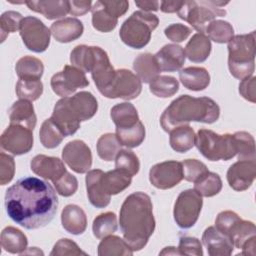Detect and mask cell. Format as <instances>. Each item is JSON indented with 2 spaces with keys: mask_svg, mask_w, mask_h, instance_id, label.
<instances>
[{
  "mask_svg": "<svg viewBox=\"0 0 256 256\" xmlns=\"http://www.w3.org/2000/svg\"><path fill=\"white\" fill-rule=\"evenodd\" d=\"M133 69L141 82L144 83H150L160 72L156 59L151 53L139 54L133 61Z\"/></svg>",
  "mask_w": 256,
  "mask_h": 256,
  "instance_id": "cell-33",
  "label": "cell"
},
{
  "mask_svg": "<svg viewBox=\"0 0 256 256\" xmlns=\"http://www.w3.org/2000/svg\"><path fill=\"white\" fill-rule=\"evenodd\" d=\"M205 33L210 41L216 43H228L234 37V29L232 25L224 20H213L208 24Z\"/></svg>",
  "mask_w": 256,
  "mask_h": 256,
  "instance_id": "cell-44",
  "label": "cell"
},
{
  "mask_svg": "<svg viewBox=\"0 0 256 256\" xmlns=\"http://www.w3.org/2000/svg\"><path fill=\"white\" fill-rule=\"evenodd\" d=\"M154 57L160 68V71L165 72H175L180 70L186 59L184 49L176 44L164 45L154 55Z\"/></svg>",
  "mask_w": 256,
  "mask_h": 256,
  "instance_id": "cell-20",
  "label": "cell"
},
{
  "mask_svg": "<svg viewBox=\"0 0 256 256\" xmlns=\"http://www.w3.org/2000/svg\"><path fill=\"white\" fill-rule=\"evenodd\" d=\"M194 189L203 197H213L222 189V180L217 173L208 171L194 182Z\"/></svg>",
  "mask_w": 256,
  "mask_h": 256,
  "instance_id": "cell-45",
  "label": "cell"
},
{
  "mask_svg": "<svg viewBox=\"0 0 256 256\" xmlns=\"http://www.w3.org/2000/svg\"><path fill=\"white\" fill-rule=\"evenodd\" d=\"M132 177L129 173L115 168L102 175V185L108 195H116L128 188L132 182Z\"/></svg>",
  "mask_w": 256,
  "mask_h": 256,
  "instance_id": "cell-31",
  "label": "cell"
},
{
  "mask_svg": "<svg viewBox=\"0 0 256 256\" xmlns=\"http://www.w3.org/2000/svg\"><path fill=\"white\" fill-rule=\"evenodd\" d=\"M195 145L210 161H227L236 155L233 134H217L209 129H200L196 134Z\"/></svg>",
  "mask_w": 256,
  "mask_h": 256,
  "instance_id": "cell-7",
  "label": "cell"
},
{
  "mask_svg": "<svg viewBox=\"0 0 256 256\" xmlns=\"http://www.w3.org/2000/svg\"><path fill=\"white\" fill-rule=\"evenodd\" d=\"M15 91L19 99L35 101L43 93V83L38 79H19Z\"/></svg>",
  "mask_w": 256,
  "mask_h": 256,
  "instance_id": "cell-47",
  "label": "cell"
},
{
  "mask_svg": "<svg viewBox=\"0 0 256 256\" xmlns=\"http://www.w3.org/2000/svg\"><path fill=\"white\" fill-rule=\"evenodd\" d=\"M15 71L19 79L40 80L44 72V65L40 59L27 55L17 61Z\"/></svg>",
  "mask_w": 256,
  "mask_h": 256,
  "instance_id": "cell-36",
  "label": "cell"
},
{
  "mask_svg": "<svg viewBox=\"0 0 256 256\" xmlns=\"http://www.w3.org/2000/svg\"><path fill=\"white\" fill-rule=\"evenodd\" d=\"M15 161L12 156L1 152L0 154V184H8L14 177Z\"/></svg>",
  "mask_w": 256,
  "mask_h": 256,
  "instance_id": "cell-54",
  "label": "cell"
},
{
  "mask_svg": "<svg viewBox=\"0 0 256 256\" xmlns=\"http://www.w3.org/2000/svg\"><path fill=\"white\" fill-rule=\"evenodd\" d=\"M182 163L183 178L189 182H196L208 172L207 166L197 159H186Z\"/></svg>",
  "mask_w": 256,
  "mask_h": 256,
  "instance_id": "cell-50",
  "label": "cell"
},
{
  "mask_svg": "<svg viewBox=\"0 0 256 256\" xmlns=\"http://www.w3.org/2000/svg\"><path fill=\"white\" fill-rule=\"evenodd\" d=\"M220 107L209 97H192L181 95L174 99L160 117V124L164 131L188 125L189 122L212 124L219 119Z\"/></svg>",
  "mask_w": 256,
  "mask_h": 256,
  "instance_id": "cell-3",
  "label": "cell"
},
{
  "mask_svg": "<svg viewBox=\"0 0 256 256\" xmlns=\"http://www.w3.org/2000/svg\"><path fill=\"white\" fill-rule=\"evenodd\" d=\"M236 146V155L239 160L255 159V141L253 136L245 131H238L233 134Z\"/></svg>",
  "mask_w": 256,
  "mask_h": 256,
  "instance_id": "cell-46",
  "label": "cell"
},
{
  "mask_svg": "<svg viewBox=\"0 0 256 256\" xmlns=\"http://www.w3.org/2000/svg\"><path fill=\"white\" fill-rule=\"evenodd\" d=\"M50 85L56 95L64 98L69 97L80 88L87 87L89 81L85 72L72 65H65L62 71L52 76Z\"/></svg>",
  "mask_w": 256,
  "mask_h": 256,
  "instance_id": "cell-10",
  "label": "cell"
},
{
  "mask_svg": "<svg viewBox=\"0 0 256 256\" xmlns=\"http://www.w3.org/2000/svg\"><path fill=\"white\" fill-rule=\"evenodd\" d=\"M39 138L45 148L53 149L61 144L65 135L51 118L46 119L40 128Z\"/></svg>",
  "mask_w": 256,
  "mask_h": 256,
  "instance_id": "cell-40",
  "label": "cell"
},
{
  "mask_svg": "<svg viewBox=\"0 0 256 256\" xmlns=\"http://www.w3.org/2000/svg\"><path fill=\"white\" fill-rule=\"evenodd\" d=\"M70 4V10L69 14L72 16H82L89 12L92 8V2L91 1H69Z\"/></svg>",
  "mask_w": 256,
  "mask_h": 256,
  "instance_id": "cell-59",
  "label": "cell"
},
{
  "mask_svg": "<svg viewBox=\"0 0 256 256\" xmlns=\"http://www.w3.org/2000/svg\"><path fill=\"white\" fill-rule=\"evenodd\" d=\"M121 146L116 134L106 133L101 135L97 141V154L104 161H112L115 160Z\"/></svg>",
  "mask_w": 256,
  "mask_h": 256,
  "instance_id": "cell-42",
  "label": "cell"
},
{
  "mask_svg": "<svg viewBox=\"0 0 256 256\" xmlns=\"http://www.w3.org/2000/svg\"><path fill=\"white\" fill-rule=\"evenodd\" d=\"M19 31L24 45L30 51L41 53L48 48L51 31L40 19L34 16L24 17Z\"/></svg>",
  "mask_w": 256,
  "mask_h": 256,
  "instance_id": "cell-9",
  "label": "cell"
},
{
  "mask_svg": "<svg viewBox=\"0 0 256 256\" xmlns=\"http://www.w3.org/2000/svg\"><path fill=\"white\" fill-rule=\"evenodd\" d=\"M184 1H162L160 9L164 13H175L180 10Z\"/></svg>",
  "mask_w": 256,
  "mask_h": 256,
  "instance_id": "cell-60",
  "label": "cell"
},
{
  "mask_svg": "<svg viewBox=\"0 0 256 256\" xmlns=\"http://www.w3.org/2000/svg\"><path fill=\"white\" fill-rule=\"evenodd\" d=\"M255 87H256V77L252 75L250 77H247L241 80L239 84V93L244 99L248 100L249 102L255 103L256 101Z\"/></svg>",
  "mask_w": 256,
  "mask_h": 256,
  "instance_id": "cell-57",
  "label": "cell"
},
{
  "mask_svg": "<svg viewBox=\"0 0 256 256\" xmlns=\"http://www.w3.org/2000/svg\"><path fill=\"white\" fill-rule=\"evenodd\" d=\"M159 255H180V252L178 250V248L176 247H165L160 253Z\"/></svg>",
  "mask_w": 256,
  "mask_h": 256,
  "instance_id": "cell-62",
  "label": "cell"
},
{
  "mask_svg": "<svg viewBox=\"0 0 256 256\" xmlns=\"http://www.w3.org/2000/svg\"><path fill=\"white\" fill-rule=\"evenodd\" d=\"M228 2L215 0L184 1L177 12L180 19L188 22L199 33H205V29L216 17H224L226 10L221 7Z\"/></svg>",
  "mask_w": 256,
  "mask_h": 256,
  "instance_id": "cell-6",
  "label": "cell"
},
{
  "mask_svg": "<svg viewBox=\"0 0 256 256\" xmlns=\"http://www.w3.org/2000/svg\"><path fill=\"white\" fill-rule=\"evenodd\" d=\"M110 117L118 129L133 127L140 121L136 108L129 102H123L113 106L110 110Z\"/></svg>",
  "mask_w": 256,
  "mask_h": 256,
  "instance_id": "cell-30",
  "label": "cell"
},
{
  "mask_svg": "<svg viewBox=\"0 0 256 256\" xmlns=\"http://www.w3.org/2000/svg\"><path fill=\"white\" fill-rule=\"evenodd\" d=\"M92 26L100 32H110L117 26L118 18L113 16L103 5L102 1H96L92 8Z\"/></svg>",
  "mask_w": 256,
  "mask_h": 256,
  "instance_id": "cell-35",
  "label": "cell"
},
{
  "mask_svg": "<svg viewBox=\"0 0 256 256\" xmlns=\"http://www.w3.org/2000/svg\"><path fill=\"white\" fill-rule=\"evenodd\" d=\"M178 250L180 255H195V256H202L203 249L202 244L198 238L192 236H181L179 238V246Z\"/></svg>",
  "mask_w": 256,
  "mask_h": 256,
  "instance_id": "cell-53",
  "label": "cell"
},
{
  "mask_svg": "<svg viewBox=\"0 0 256 256\" xmlns=\"http://www.w3.org/2000/svg\"><path fill=\"white\" fill-rule=\"evenodd\" d=\"M227 237L232 241L234 247L241 249L250 239L256 237V228L253 222L239 219L229 230Z\"/></svg>",
  "mask_w": 256,
  "mask_h": 256,
  "instance_id": "cell-37",
  "label": "cell"
},
{
  "mask_svg": "<svg viewBox=\"0 0 256 256\" xmlns=\"http://www.w3.org/2000/svg\"><path fill=\"white\" fill-rule=\"evenodd\" d=\"M30 168L36 175L52 182L56 181L67 171L62 160L43 154L36 155L32 158Z\"/></svg>",
  "mask_w": 256,
  "mask_h": 256,
  "instance_id": "cell-18",
  "label": "cell"
},
{
  "mask_svg": "<svg viewBox=\"0 0 256 256\" xmlns=\"http://www.w3.org/2000/svg\"><path fill=\"white\" fill-rule=\"evenodd\" d=\"M94 46L77 45L70 53V62L72 66L83 72H91L94 63Z\"/></svg>",
  "mask_w": 256,
  "mask_h": 256,
  "instance_id": "cell-39",
  "label": "cell"
},
{
  "mask_svg": "<svg viewBox=\"0 0 256 256\" xmlns=\"http://www.w3.org/2000/svg\"><path fill=\"white\" fill-rule=\"evenodd\" d=\"M211 41L203 33L194 34L185 46V55L194 63L204 62L211 53Z\"/></svg>",
  "mask_w": 256,
  "mask_h": 256,
  "instance_id": "cell-28",
  "label": "cell"
},
{
  "mask_svg": "<svg viewBox=\"0 0 256 256\" xmlns=\"http://www.w3.org/2000/svg\"><path fill=\"white\" fill-rule=\"evenodd\" d=\"M135 4L141 9V11L150 13V11H157L160 3L158 1H135Z\"/></svg>",
  "mask_w": 256,
  "mask_h": 256,
  "instance_id": "cell-61",
  "label": "cell"
},
{
  "mask_svg": "<svg viewBox=\"0 0 256 256\" xmlns=\"http://www.w3.org/2000/svg\"><path fill=\"white\" fill-rule=\"evenodd\" d=\"M55 189L36 177H23L5 193L4 205L11 220L25 229H39L49 224L58 208Z\"/></svg>",
  "mask_w": 256,
  "mask_h": 256,
  "instance_id": "cell-1",
  "label": "cell"
},
{
  "mask_svg": "<svg viewBox=\"0 0 256 256\" xmlns=\"http://www.w3.org/2000/svg\"><path fill=\"white\" fill-rule=\"evenodd\" d=\"M51 119L60 128L65 137L75 134L81 123L72 111L68 102V97L61 98L56 102Z\"/></svg>",
  "mask_w": 256,
  "mask_h": 256,
  "instance_id": "cell-17",
  "label": "cell"
},
{
  "mask_svg": "<svg viewBox=\"0 0 256 256\" xmlns=\"http://www.w3.org/2000/svg\"><path fill=\"white\" fill-rule=\"evenodd\" d=\"M145 127L141 121L130 128H116V136L121 145L128 148H135L142 144L145 139Z\"/></svg>",
  "mask_w": 256,
  "mask_h": 256,
  "instance_id": "cell-41",
  "label": "cell"
},
{
  "mask_svg": "<svg viewBox=\"0 0 256 256\" xmlns=\"http://www.w3.org/2000/svg\"><path fill=\"white\" fill-rule=\"evenodd\" d=\"M68 102L72 111L81 122L91 119L98 110L96 98L88 91H81L73 96H69Z\"/></svg>",
  "mask_w": 256,
  "mask_h": 256,
  "instance_id": "cell-23",
  "label": "cell"
},
{
  "mask_svg": "<svg viewBox=\"0 0 256 256\" xmlns=\"http://www.w3.org/2000/svg\"><path fill=\"white\" fill-rule=\"evenodd\" d=\"M142 91V82L136 74L128 69H118L115 72L114 80L105 97L110 99L121 98L133 100Z\"/></svg>",
  "mask_w": 256,
  "mask_h": 256,
  "instance_id": "cell-12",
  "label": "cell"
},
{
  "mask_svg": "<svg viewBox=\"0 0 256 256\" xmlns=\"http://www.w3.org/2000/svg\"><path fill=\"white\" fill-rule=\"evenodd\" d=\"M1 247L12 254H22L27 249L28 239L26 235L13 226L5 227L0 236Z\"/></svg>",
  "mask_w": 256,
  "mask_h": 256,
  "instance_id": "cell-29",
  "label": "cell"
},
{
  "mask_svg": "<svg viewBox=\"0 0 256 256\" xmlns=\"http://www.w3.org/2000/svg\"><path fill=\"white\" fill-rule=\"evenodd\" d=\"M8 115L10 124L22 125L32 131L36 126L37 117L31 101L20 99L14 102L8 110Z\"/></svg>",
  "mask_w": 256,
  "mask_h": 256,
  "instance_id": "cell-25",
  "label": "cell"
},
{
  "mask_svg": "<svg viewBox=\"0 0 256 256\" xmlns=\"http://www.w3.org/2000/svg\"><path fill=\"white\" fill-rule=\"evenodd\" d=\"M158 24L159 19L155 14L135 11L123 22L119 36L127 46L134 49H141L149 43L151 34L157 28Z\"/></svg>",
  "mask_w": 256,
  "mask_h": 256,
  "instance_id": "cell-5",
  "label": "cell"
},
{
  "mask_svg": "<svg viewBox=\"0 0 256 256\" xmlns=\"http://www.w3.org/2000/svg\"><path fill=\"white\" fill-rule=\"evenodd\" d=\"M105 8L116 18H119L123 16L128 8H129V2L128 1H112V0H106L102 1Z\"/></svg>",
  "mask_w": 256,
  "mask_h": 256,
  "instance_id": "cell-58",
  "label": "cell"
},
{
  "mask_svg": "<svg viewBox=\"0 0 256 256\" xmlns=\"http://www.w3.org/2000/svg\"><path fill=\"white\" fill-rule=\"evenodd\" d=\"M169 133V143L174 151L185 153L195 146L196 134L190 125L178 126Z\"/></svg>",
  "mask_w": 256,
  "mask_h": 256,
  "instance_id": "cell-32",
  "label": "cell"
},
{
  "mask_svg": "<svg viewBox=\"0 0 256 256\" xmlns=\"http://www.w3.org/2000/svg\"><path fill=\"white\" fill-rule=\"evenodd\" d=\"M150 91L157 97L168 98L179 90V82L173 76L158 75L149 83Z\"/></svg>",
  "mask_w": 256,
  "mask_h": 256,
  "instance_id": "cell-38",
  "label": "cell"
},
{
  "mask_svg": "<svg viewBox=\"0 0 256 256\" xmlns=\"http://www.w3.org/2000/svg\"><path fill=\"white\" fill-rule=\"evenodd\" d=\"M133 252L124 239L115 235L102 238V241L98 245L99 256H131Z\"/></svg>",
  "mask_w": 256,
  "mask_h": 256,
  "instance_id": "cell-34",
  "label": "cell"
},
{
  "mask_svg": "<svg viewBox=\"0 0 256 256\" xmlns=\"http://www.w3.org/2000/svg\"><path fill=\"white\" fill-rule=\"evenodd\" d=\"M228 68L231 75L243 80L255 69V31L234 36L228 42Z\"/></svg>",
  "mask_w": 256,
  "mask_h": 256,
  "instance_id": "cell-4",
  "label": "cell"
},
{
  "mask_svg": "<svg viewBox=\"0 0 256 256\" xmlns=\"http://www.w3.org/2000/svg\"><path fill=\"white\" fill-rule=\"evenodd\" d=\"M25 4L28 6L30 10L42 14L48 20L63 18L69 13V10H70L69 1H62V0L26 1Z\"/></svg>",
  "mask_w": 256,
  "mask_h": 256,
  "instance_id": "cell-26",
  "label": "cell"
},
{
  "mask_svg": "<svg viewBox=\"0 0 256 256\" xmlns=\"http://www.w3.org/2000/svg\"><path fill=\"white\" fill-rule=\"evenodd\" d=\"M104 172L100 169H93L87 172L85 182L87 196L90 203L96 208H104L109 205L111 196L108 195L102 185V175Z\"/></svg>",
  "mask_w": 256,
  "mask_h": 256,
  "instance_id": "cell-21",
  "label": "cell"
},
{
  "mask_svg": "<svg viewBox=\"0 0 256 256\" xmlns=\"http://www.w3.org/2000/svg\"><path fill=\"white\" fill-rule=\"evenodd\" d=\"M183 179L182 163L174 160L153 165L149 171L150 183L161 190H167L178 185Z\"/></svg>",
  "mask_w": 256,
  "mask_h": 256,
  "instance_id": "cell-13",
  "label": "cell"
},
{
  "mask_svg": "<svg viewBox=\"0 0 256 256\" xmlns=\"http://www.w3.org/2000/svg\"><path fill=\"white\" fill-rule=\"evenodd\" d=\"M63 161L74 172L83 174L92 166V153L88 145L82 140L68 142L62 150Z\"/></svg>",
  "mask_w": 256,
  "mask_h": 256,
  "instance_id": "cell-14",
  "label": "cell"
},
{
  "mask_svg": "<svg viewBox=\"0 0 256 256\" xmlns=\"http://www.w3.org/2000/svg\"><path fill=\"white\" fill-rule=\"evenodd\" d=\"M51 256H66V255H87L86 252L82 251L80 247L71 239L62 238L58 240L52 251L50 252Z\"/></svg>",
  "mask_w": 256,
  "mask_h": 256,
  "instance_id": "cell-52",
  "label": "cell"
},
{
  "mask_svg": "<svg viewBox=\"0 0 256 256\" xmlns=\"http://www.w3.org/2000/svg\"><path fill=\"white\" fill-rule=\"evenodd\" d=\"M119 224L123 238L131 249H143L155 230L150 196L141 191L127 196L120 208Z\"/></svg>",
  "mask_w": 256,
  "mask_h": 256,
  "instance_id": "cell-2",
  "label": "cell"
},
{
  "mask_svg": "<svg viewBox=\"0 0 256 256\" xmlns=\"http://www.w3.org/2000/svg\"><path fill=\"white\" fill-rule=\"evenodd\" d=\"M57 193L63 197L72 196L78 189V181L74 175L66 171L60 178L53 182Z\"/></svg>",
  "mask_w": 256,
  "mask_h": 256,
  "instance_id": "cell-51",
  "label": "cell"
},
{
  "mask_svg": "<svg viewBox=\"0 0 256 256\" xmlns=\"http://www.w3.org/2000/svg\"><path fill=\"white\" fill-rule=\"evenodd\" d=\"M192 29L181 23H174L167 26L164 30L165 36L175 43H180L186 40L191 34Z\"/></svg>",
  "mask_w": 256,
  "mask_h": 256,
  "instance_id": "cell-55",
  "label": "cell"
},
{
  "mask_svg": "<svg viewBox=\"0 0 256 256\" xmlns=\"http://www.w3.org/2000/svg\"><path fill=\"white\" fill-rule=\"evenodd\" d=\"M22 15L16 11H6L0 17V31L1 41L3 42L9 33H14L20 30Z\"/></svg>",
  "mask_w": 256,
  "mask_h": 256,
  "instance_id": "cell-49",
  "label": "cell"
},
{
  "mask_svg": "<svg viewBox=\"0 0 256 256\" xmlns=\"http://www.w3.org/2000/svg\"><path fill=\"white\" fill-rule=\"evenodd\" d=\"M50 31L56 41L60 43H69L82 36L84 26L79 19L67 17L52 23Z\"/></svg>",
  "mask_w": 256,
  "mask_h": 256,
  "instance_id": "cell-22",
  "label": "cell"
},
{
  "mask_svg": "<svg viewBox=\"0 0 256 256\" xmlns=\"http://www.w3.org/2000/svg\"><path fill=\"white\" fill-rule=\"evenodd\" d=\"M183 86L192 91H202L210 84L209 72L204 67H186L179 72Z\"/></svg>",
  "mask_w": 256,
  "mask_h": 256,
  "instance_id": "cell-27",
  "label": "cell"
},
{
  "mask_svg": "<svg viewBox=\"0 0 256 256\" xmlns=\"http://www.w3.org/2000/svg\"><path fill=\"white\" fill-rule=\"evenodd\" d=\"M202 242L210 256H229L234 250L232 241L215 226H209L204 230Z\"/></svg>",
  "mask_w": 256,
  "mask_h": 256,
  "instance_id": "cell-19",
  "label": "cell"
},
{
  "mask_svg": "<svg viewBox=\"0 0 256 256\" xmlns=\"http://www.w3.org/2000/svg\"><path fill=\"white\" fill-rule=\"evenodd\" d=\"M117 217L113 212H105L96 216L93 220L92 231L96 238L102 239L112 235L117 230Z\"/></svg>",
  "mask_w": 256,
  "mask_h": 256,
  "instance_id": "cell-43",
  "label": "cell"
},
{
  "mask_svg": "<svg viewBox=\"0 0 256 256\" xmlns=\"http://www.w3.org/2000/svg\"><path fill=\"white\" fill-rule=\"evenodd\" d=\"M94 63L91 69V77L98 91L106 96L115 77L116 70L110 63L109 57L101 47L94 46Z\"/></svg>",
  "mask_w": 256,
  "mask_h": 256,
  "instance_id": "cell-15",
  "label": "cell"
},
{
  "mask_svg": "<svg viewBox=\"0 0 256 256\" xmlns=\"http://www.w3.org/2000/svg\"><path fill=\"white\" fill-rule=\"evenodd\" d=\"M61 223L68 233L80 235L84 233L87 228V217L80 206L68 204L61 212Z\"/></svg>",
  "mask_w": 256,
  "mask_h": 256,
  "instance_id": "cell-24",
  "label": "cell"
},
{
  "mask_svg": "<svg viewBox=\"0 0 256 256\" xmlns=\"http://www.w3.org/2000/svg\"><path fill=\"white\" fill-rule=\"evenodd\" d=\"M1 148L12 155H23L33 147V133L29 128L10 124L2 133L0 139Z\"/></svg>",
  "mask_w": 256,
  "mask_h": 256,
  "instance_id": "cell-11",
  "label": "cell"
},
{
  "mask_svg": "<svg viewBox=\"0 0 256 256\" xmlns=\"http://www.w3.org/2000/svg\"><path fill=\"white\" fill-rule=\"evenodd\" d=\"M202 205V196L195 189L182 191L178 195L173 209L176 224L182 229L193 227L199 218Z\"/></svg>",
  "mask_w": 256,
  "mask_h": 256,
  "instance_id": "cell-8",
  "label": "cell"
},
{
  "mask_svg": "<svg viewBox=\"0 0 256 256\" xmlns=\"http://www.w3.org/2000/svg\"><path fill=\"white\" fill-rule=\"evenodd\" d=\"M240 219L239 215L233 211L226 210L220 212L215 219V227L227 236L231 227Z\"/></svg>",
  "mask_w": 256,
  "mask_h": 256,
  "instance_id": "cell-56",
  "label": "cell"
},
{
  "mask_svg": "<svg viewBox=\"0 0 256 256\" xmlns=\"http://www.w3.org/2000/svg\"><path fill=\"white\" fill-rule=\"evenodd\" d=\"M227 182L235 191H244L251 187L256 177L254 160H238L227 171Z\"/></svg>",
  "mask_w": 256,
  "mask_h": 256,
  "instance_id": "cell-16",
  "label": "cell"
},
{
  "mask_svg": "<svg viewBox=\"0 0 256 256\" xmlns=\"http://www.w3.org/2000/svg\"><path fill=\"white\" fill-rule=\"evenodd\" d=\"M115 168L134 176L140 169L139 158L133 151L129 149H121L115 157Z\"/></svg>",
  "mask_w": 256,
  "mask_h": 256,
  "instance_id": "cell-48",
  "label": "cell"
}]
</instances>
